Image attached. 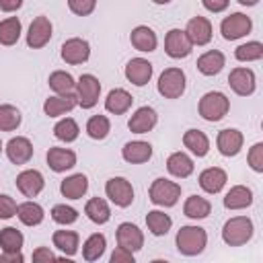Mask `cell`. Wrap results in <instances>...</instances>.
<instances>
[{"label": "cell", "mask_w": 263, "mask_h": 263, "mask_svg": "<svg viewBox=\"0 0 263 263\" xmlns=\"http://www.w3.org/2000/svg\"><path fill=\"white\" fill-rule=\"evenodd\" d=\"M175 242H177L179 253H183L187 257H193V255H199L205 249L208 234L199 226H181V230L177 232Z\"/></svg>", "instance_id": "1"}, {"label": "cell", "mask_w": 263, "mask_h": 263, "mask_svg": "<svg viewBox=\"0 0 263 263\" xmlns=\"http://www.w3.org/2000/svg\"><path fill=\"white\" fill-rule=\"evenodd\" d=\"M251 236H253V222L247 216H234L222 228V238L230 247H240L249 242Z\"/></svg>", "instance_id": "2"}, {"label": "cell", "mask_w": 263, "mask_h": 263, "mask_svg": "<svg viewBox=\"0 0 263 263\" xmlns=\"http://www.w3.org/2000/svg\"><path fill=\"white\" fill-rule=\"evenodd\" d=\"M230 109V103L226 99V95L218 92V90H212V92H205L201 99H199V115L208 121H220Z\"/></svg>", "instance_id": "3"}, {"label": "cell", "mask_w": 263, "mask_h": 263, "mask_svg": "<svg viewBox=\"0 0 263 263\" xmlns=\"http://www.w3.org/2000/svg\"><path fill=\"white\" fill-rule=\"evenodd\" d=\"M181 197V185L168 179H154V183L150 185V201L156 205H164L171 208L179 201Z\"/></svg>", "instance_id": "4"}, {"label": "cell", "mask_w": 263, "mask_h": 263, "mask_svg": "<svg viewBox=\"0 0 263 263\" xmlns=\"http://www.w3.org/2000/svg\"><path fill=\"white\" fill-rule=\"evenodd\" d=\"M158 92L164 99H179L185 92V72L181 68H166L158 78Z\"/></svg>", "instance_id": "5"}, {"label": "cell", "mask_w": 263, "mask_h": 263, "mask_svg": "<svg viewBox=\"0 0 263 263\" xmlns=\"http://www.w3.org/2000/svg\"><path fill=\"white\" fill-rule=\"evenodd\" d=\"M101 92V82L92 74H82L76 82V99L82 109H90L97 105Z\"/></svg>", "instance_id": "6"}, {"label": "cell", "mask_w": 263, "mask_h": 263, "mask_svg": "<svg viewBox=\"0 0 263 263\" xmlns=\"http://www.w3.org/2000/svg\"><path fill=\"white\" fill-rule=\"evenodd\" d=\"M251 27H253V23H251V18H249L247 14H242V12H232L230 16H226V18L222 21L220 31H222V37H224L226 41H234V39L245 37V35L251 31Z\"/></svg>", "instance_id": "7"}, {"label": "cell", "mask_w": 263, "mask_h": 263, "mask_svg": "<svg viewBox=\"0 0 263 263\" xmlns=\"http://www.w3.org/2000/svg\"><path fill=\"white\" fill-rule=\"evenodd\" d=\"M105 193L107 197L119 205V208H127L132 201H134V189H132V183L123 177H113L107 181L105 185Z\"/></svg>", "instance_id": "8"}, {"label": "cell", "mask_w": 263, "mask_h": 263, "mask_svg": "<svg viewBox=\"0 0 263 263\" xmlns=\"http://www.w3.org/2000/svg\"><path fill=\"white\" fill-rule=\"evenodd\" d=\"M191 47H193V43L189 41L187 33L181 29H171L164 37V51L168 58H175V60L187 58L191 53Z\"/></svg>", "instance_id": "9"}, {"label": "cell", "mask_w": 263, "mask_h": 263, "mask_svg": "<svg viewBox=\"0 0 263 263\" xmlns=\"http://www.w3.org/2000/svg\"><path fill=\"white\" fill-rule=\"evenodd\" d=\"M49 39H51V21L47 16L33 18V23L29 25V33H27V45L33 49H39Z\"/></svg>", "instance_id": "10"}, {"label": "cell", "mask_w": 263, "mask_h": 263, "mask_svg": "<svg viewBox=\"0 0 263 263\" xmlns=\"http://www.w3.org/2000/svg\"><path fill=\"white\" fill-rule=\"evenodd\" d=\"M88 55H90V45L86 39L72 37L62 45V60L66 64H82L88 60Z\"/></svg>", "instance_id": "11"}, {"label": "cell", "mask_w": 263, "mask_h": 263, "mask_svg": "<svg viewBox=\"0 0 263 263\" xmlns=\"http://www.w3.org/2000/svg\"><path fill=\"white\" fill-rule=\"evenodd\" d=\"M228 84L236 95L249 97L255 92V74L251 68H234L228 74Z\"/></svg>", "instance_id": "12"}, {"label": "cell", "mask_w": 263, "mask_h": 263, "mask_svg": "<svg viewBox=\"0 0 263 263\" xmlns=\"http://www.w3.org/2000/svg\"><path fill=\"white\" fill-rule=\"evenodd\" d=\"M117 245L127 249V251H132V253L140 251L142 245H144V234L136 224L123 222V224L117 226Z\"/></svg>", "instance_id": "13"}, {"label": "cell", "mask_w": 263, "mask_h": 263, "mask_svg": "<svg viewBox=\"0 0 263 263\" xmlns=\"http://www.w3.org/2000/svg\"><path fill=\"white\" fill-rule=\"evenodd\" d=\"M125 78L136 86L148 84V80L152 78V64L148 60H144V58L129 60L127 66H125Z\"/></svg>", "instance_id": "14"}, {"label": "cell", "mask_w": 263, "mask_h": 263, "mask_svg": "<svg viewBox=\"0 0 263 263\" xmlns=\"http://www.w3.org/2000/svg\"><path fill=\"white\" fill-rule=\"evenodd\" d=\"M185 33L193 45H205L212 39V23L205 16H193L187 23Z\"/></svg>", "instance_id": "15"}, {"label": "cell", "mask_w": 263, "mask_h": 263, "mask_svg": "<svg viewBox=\"0 0 263 263\" xmlns=\"http://www.w3.org/2000/svg\"><path fill=\"white\" fill-rule=\"evenodd\" d=\"M6 156L14 164H27L33 156V144L27 138L16 136L6 144Z\"/></svg>", "instance_id": "16"}, {"label": "cell", "mask_w": 263, "mask_h": 263, "mask_svg": "<svg viewBox=\"0 0 263 263\" xmlns=\"http://www.w3.org/2000/svg\"><path fill=\"white\" fill-rule=\"evenodd\" d=\"M242 142H245L242 134L238 129H230V127L228 129H222L218 134V138H216L218 150L224 156H236L240 152V148H242Z\"/></svg>", "instance_id": "17"}, {"label": "cell", "mask_w": 263, "mask_h": 263, "mask_svg": "<svg viewBox=\"0 0 263 263\" xmlns=\"http://www.w3.org/2000/svg\"><path fill=\"white\" fill-rule=\"evenodd\" d=\"M43 185H45V181H43V175L39 173V171H23L18 177H16V187H18V191L23 193V195H27V197H35V195H39L41 193V189H43Z\"/></svg>", "instance_id": "18"}, {"label": "cell", "mask_w": 263, "mask_h": 263, "mask_svg": "<svg viewBox=\"0 0 263 263\" xmlns=\"http://www.w3.org/2000/svg\"><path fill=\"white\" fill-rule=\"evenodd\" d=\"M156 111L152 107H140L127 121V127L134 132V134H146L150 132L154 125H156Z\"/></svg>", "instance_id": "19"}, {"label": "cell", "mask_w": 263, "mask_h": 263, "mask_svg": "<svg viewBox=\"0 0 263 263\" xmlns=\"http://www.w3.org/2000/svg\"><path fill=\"white\" fill-rule=\"evenodd\" d=\"M76 105H78L76 95H72V92L70 95H58V97H49L43 103V111L49 117H58V115H64V113L72 111Z\"/></svg>", "instance_id": "20"}, {"label": "cell", "mask_w": 263, "mask_h": 263, "mask_svg": "<svg viewBox=\"0 0 263 263\" xmlns=\"http://www.w3.org/2000/svg\"><path fill=\"white\" fill-rule=\"evenodd\" d=\"M47 164L55 173H64L76 164V154L68 148H49L47 150Z\"/></svg>", "instance_id": "21"}, {"label": "cell", "mask_w": 263, "mask_h": 263, "mask_svg": "<svg viewBox=\"0 0 263 263\" xmlns=\"http://www.w3.org/2000/svg\"><path fill=\"white\" fill-rule=\"evenodd\" d=\"M226 181H228L226 173L222 168H218V166H210V168H205L199 175V187L205 193H218V191H222V187L226 185Z\"/></svg>", "instance_id": "22"}, {"label": "cell", "mask_w": 263, "mask_h": 263, "mask_svg": "<svg viewBox=\"0 0 263 263\" xmlns=\"http://www.w3.org/2000/svg\"><path fill=\"white\" fill-rule=\"evenodd\" d=\"M123 158L132 164H142V162H148L150 156H152V146L148 142H142V140H136V142H127L121 150Z\"/></svg>", "instance_id": "23"}, {"label": "cell", "mask_w": 263, "mask_h": 263, "mask_svg": "<svg viewBox=\"0 0 263 263\" xmlns=\"http://www.w3.org/2000/svg\"><path fill=\"white\" fill-rule=\"evenodd\" d=\"M129 41H132V45H134L138 51H154V49H156V43H158L156 33H154L150 27H146V25L136 27V29L132 31V35H129Z\"/></svg>", "instance_id": "24"}, {"label": "cell", "mask_w": 263, "mask_h": 263, "mask_svg": "<svg viewBox=\"0 0 263 263\" xmlns=\"http://www.w3.org/2000/svg\"><path fill=\"white\" fill-rule=\"evenodd\" d=\"M253 203V191L245 185H234L226 197H224V208L226 210H242Z\"/></svg>", "instance_id": "25"}, {"label": "cell", "mask_w": 263, "mask_h": 263, "mask_svg": "<svg viewBox=\"0 0 263 263\" xmlns=\"http://www.w3.org/2000/svg\"><path fill=\"white\" fill-rule=\"evenodd\" d=\"M86 189H88V179L82 173L72 175V177H68L60 183V191L68 199H80L86 193Z\"/></svg>", "instance_id": "26"}, {"label": "cell", "mask_w": 263, "mask_h": 263, "mask_svg": "<svg viewBox=\"0 0 263 263\" xmlns=\"http://www.w3.org/2000/svg\"><path fill=\"white\" fill-rule=\"evenodd\" d=\"M224 68V53L218 51V49H212V51H205L197 58V70L205 76H214L218 74L220 70Z\"/></svg>", "instance_id": "27"}, {"label": "cell", "mask_w": 263, "mask_h": 263, "mask_svg": "<svg viewBox=\"0 0 263 263\" xmlns=\"http://www.w3.org/2000/svg\"><path fill=\"white\" fill-rule=\"evenodd\" d=\"M166 168L173 177H179V179H187L191 173H193V160L185 154V152H173L166 160Z\"/></svg>", "instance_id": "28"}, {"label": "cell", "mask_w": 263, "mask_h": 263, "mask_svg": "<svg viewBox=\"0 0 263 263\" xmlns=\"http://www.w3.org/2000/svg\"><path fill=\"white\" fill-rule=\"evenodd\" d=\"M132 95L127 92V90H123V88H113L109 95H107V99H105V107H107V111L109 113H115V115H121V113H125L129 107H132Z\"/></svg>", "instance_id": "29"}, {"label": "cell", "mask_w": 263, "mask_h": 263, "mask_svg": "<svg viewBox=\"0 0 263 263\" xmlns=\"http://www.w3.org/2000/svg\"><path fill=\"white\" fill-rule=\"evenodd\" d=\"M183 144L185 148H189L195 156H205L208 150H210V140L203 132L199 129H187L185 136H183Z\"/></svg>", "instance_id": "30"}, {"label": "cell", "mask_w": 263, "mask_h": 263, "mask_svg": "<svg viewBox=\"0 0 263 263\" xmlns=\"http://www.w3.org/2000/svg\"><path fill=\"white\" fill-rule=\"evenodd\" d=\"M183 212L187 218L191 220H201V218H208L210 212H212V203L205 199V197H199V195H191L187 197L185 205H183Z\"/></svg>", "instance_id": "31"}, {"label": "cell", "mask_w": 263, "mask_h": 263, "mask_svg": "<svg viewBox=\"0 0 263 263\" xmlns=\"http://www.w3.org/2000/svg\"><path fill=\"white\" fill-rule=\"evenodd\" d=\"M16 216L25 226H37L43 222V208L35 201H25L21 205H16Z\"/></svg>", "instance_id": "32"}, {"label": "cell", "mask_w": 263, "mask_h": 263, "mask_svg": "<svg viewBox=\"0 0 263 263\" xmlns=\"http://www.w3.org/2000/svg\"><path fill=\"white\" fill-rule=\"evenodd\" d=\"M84 214H86L95 224H105V222L111 218V210H109L107 201L101 199V197L88 199L86 205H84Z\"/></svg>", "instance_id": "33"}, {"label": "cell", "mask_w": 263, "mask_h": 263, "mask_svg": "<svg viewBox=\"0 0 263 263\" xmlns=\"http://www.w3.org/2000/svg\"><path fill=\"white\" fill-rule=\"evenodd\" d=\"M53 247H58L64 255L72 257L78 251V234L74 230H55L53 232Z\"/></svg>", "instance_id": "34"}, {"label": "cell", "mask_w": 263, "mask_h": 263, "mask_svg": "<svg viewBox=\"0 0 263 263\" xmlns=\"http://www.w3.org/2000/svg\"><path fill=\"white\" fill-rule=\"evenodd\" d=\"M146 224H148V230H150L154 236H162V234H166V232L171 230L173 220H171L168 214H164V212H160V210H152V212H148V216H146Z\"/></svg>", "instance_id": "35"}, {"label": "cell", "mask_w": 263, "mask_h": 263, "mask_svg": "<svg viewBox=\"0 0 263 263\" xmlns=\"http://www.w3.org/2000/svg\"><path fill=\"white\" fill-rule=\"evenodd\" d=\"M49 88L58 95H70L74 88H76V82L72 78V74L64 72V70H55L49 74Z\"/></svg>", "instance_id": "36"}, {"label": "cell", "mask_w": 263, "mask_h": 263, "mask_svg": "<svg viewBox=\"0 0 263 263\" xmlns=\"http://www.w3.org/2000/svg\"><path fill=\"white\" fill-rule=\"evenodd\" d=\"M21 37V21L16 16L4 18L0 23V45H14Z\"/></svg>", "instance_id": "37"}, {"label": "cell", "mask_w": 263, "mask_h": 263, "mask_svg": "<svg viewBox=\"0 0 263 263\" xmlns=\"http://www.w3.org/2000/svg\"><path fill=\"white\" fill-rule=\"evenodd\" d=\"M105 247H107V240H105V236L103 234H90L88 238H86V242H84V247H82V257L86 259V261H97L103 253H105Z\"/></svg>", "instance_id": "38"}, {"label": "cell", "mask_w": 263, "mask_h": 263, "mask_svg": "<svg viewBox=\"0 0 263 263\" xmlns=\"http://www.w3.org/2000/svg\"><path fill=\"white\" fill-rule=\"evenodd\" d=\"M25 238L21 234V230L12 228V226H6L0 230V247L4 253H12V251H21Z\"/></svg>", "instance_id": "39"}, {"label": "cell", "mask_w": 263, "mask_h": 263, "mask_svg": "<svg viewBox=\"0 0 263 263\" xmlns=\"http://www.w3.org/2000/svg\"><path fill=\"white\" fill-rule=\"evenodd\" d=\"M21 125V111L14 105H0V132H12Z\"/></svg>", "instance_id": "40"}, {"label": "cell", "mask_w": 263, "mask_h": 263, "mask_svg": "<svg viewBox=\"0 0 263 263\" xmlns=\"http://www.w3.org/2000/svg\"><path fill=\"white\" fill-rule=\"evenodd\" d=\"M109 129H111V123H109V119L105 115H92L86 121V134L92 140H105Z\"/></svg>", "instance_id": "41"}, {"label": "cell", "mask_w": 263, "mask_h": 263, "mask_svg": "<svg viewBox=\"0 0 263 263\" xmlns=\"http://www.w3.org/2000/svg\"><path fill=\"white\" fill-rule=\"evenodd\" d=\"M53 134L62 142H74L78 138V134H80V127H78V123L72 117H66V119H62V121L55 123Z\"/></svg>", "instance_id": "42"}, {"label": "cell", "mask_w": 263, "mask_h": 263, "mask_svg": "<svg viewBox=\"0 0 263 263\" xmlns=\"http://www.w3.org/2000/svg\"><path fill=\"white\" fill-rule=\"evenodd\" d=\"M236 60L238 62H255V60H261L263 58V45L259 41H249L245 45H238L236 51H234Z\"/></svg>", "instance_id": "43"}, {"label": "cell", "mask_w": 263, "mask_h": 263, "mask_svg": "<svg viewBox=\"0 0 263 263\" xmlns=\"http://www.w3.org/2000/svg\"><path fill=\"white\" fill-rule=\"evenodd\" d=\"M51 218H53V222L66 226V224H74V222L78 220V212H76L74 208L66 205V203H58V205H53V210H51Z\"/></svg>", "instance_id": "44"}, {"label": "cell", "mask_w": 263, "mask_h": 263, "mask_svg": "<svg viewBox=\"0 0 263 263\" xmlns=\"http://www.w3.org/2000/svg\"><path fill=\"white\" fill-rule=\"evenodd\" d=\"M247 160H249V166H251L255 173H263V144H261V142H257V144L249 150Z\"/></svg>", "instance_id": "45"}, {"label": "cell", "mask_w": 263, "mask_h": 263, "mask_svg": "<svg viewBox=\"0 0 263 263\" xmlns=\"http://www.w3.org/2000/svg\"><path fill=\"white\" fill-rule=\"evenodd\" d=\"M95 6H97V0H68V8L78 16L90 14L95 10Z\"/></svg>", "instance_id": "46"}, {"label": "cell", "mask_w": 263, "mask_h": 263, "mask_svg": "<svg viewBox=\"0 0 263 263\" xmlns=\"http://www.w3.org/2000/svg\"><path fill=\"white\" fill-rule=\"evenodd\" d=\"M16 216V201L10 195H0V220Z\"/></svg>", "instance_id": "47"}, {"label": "cell", "mask_w": 263, "mask_h": 263, "mask_svg": "<svg viewBox=\"0 0 263 263\" xmlns=\"http://www.w3.org/2000/svg\"><path fill=\"white\" fill-rule=\"evenodd\" d=\"M33 261L35 263H49V261H58V257L47 247H39L33 251Z\"/></svg>", "instance_id": "48"}, {"label": "cell", "mask_w": 263, "mask_h": 263, "mask_svg": "<svg viewBox=\"0 0 263 263\" xmlns=\"http://www.w3.org/2000/svg\"><path fill=\"white\" fill-rule=\"evenodd\" d=\"M111 263H134V255H132V251L117 247L111 255Z\"/></svg>", "instance_id": "49"}, {"label": "cell", "mask_w": 263, "mask_h": 263, "mask_svg": "<svg viewBox=\"0 0 263 263\" xmlns=\"http://www.w3.org/2000/svg\"><path fill=\"white\" fill-rule=\"evenodd\" d=\"M201 2H203V6H205L210 12H222V10L228 8V2H230V0H201Z\"/></svg>", "instance_id": "50"}, {"label": "cell", "mask_w": 263, "mask_h": 263, "mask_svg": "<svg viewBox=\"0 0 263 263\" xmlns=\"http://www.w3.org/2000/svg\"><path fill=\"white\" fill-rule=\"evenodd\" d=\"M23 6V0H0V10L4 12H14Z\"/></svg>", "instance_id": "51"}, {"label": "cell", "mask_w": 263, "mask_h": 263, "mask_svg": "<svg viewBox=\"0 0 263 263\" xmlns=\"http://www.w3.org/2000/svg\"><path fill=\"white\" fill-rule=\"evenodd\" d=\"M0 261H2V263H21V261H23V255H21V251L4 253V255L0 257Z\"/></svg>", "instance_id": "52"}, {"label": "cell", "mask_w": 263, "mask_h": 263, "mask_svg": "<svg viewBox=\"0 0 263 263\" xmlns=\"http://www.w3.org/2000/svg\"><path fill=\"white\" fill-rule=\"evenodd\" d=\"M236 2H240V4H245V6H255L259 0H236Z\"/></svg>", "instance_id": "53"}, {"label": "cell", "mask_w": 263, "mask_h": 263, "mask_svg": "<svg viewBox=\"0 0 263 263\" xmlns=\"http://www.w3.org/2000/svg\"><path fill=\"white\" fill-rule=\"evenodd\" d=\"M152 2H154V4H168L171 0H152Z\"/></svg>", "instance_id": "54"}, {"label": "cell", "mask_w": 263, "mask_h": 263, "mask_svg": "<svg viewBox=\"0 0 263 263\" xmlns=\"http://www.w3.org/2000/svg\"><path fill=\"white\" fill-rule=\"evenodd\" d=\"M0 152H2V142H0Z\"/></svg>", "instance_id": "55"}]
</instances>
